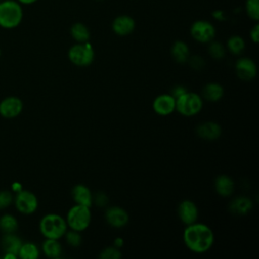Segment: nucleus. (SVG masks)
Masks as SVG:
<instances>
[{"instance_id":"obj_28","label":"nucleus","mask_w":259,"mask_h":259,"mask_svg":"<svg viewBox=\"0 0 259 259\" xmlns=\"http://www.w3.org/2000/svg\"><path fill=\"white\" fill-rule=\"evenodd\" d=\"M208 54L215 60H221L225 57L226 49L219 41H209L208 45Z\"/></svg>"},{"instance_id":"obj_17","label":"nucleus","mask_w":259,"mask_h":259,"mask_svg":"<svg viewBox=\"0 0 259 259\" xmlns=\"http://www.w3.org/2000/svg\"><path fill=\"white\" fill-rule=\"evenodd\" d=\"M253 208V202L249 197L238 196L229 204V210L237 215L247 214Z\"/></svg>"},{"instance_id":"obj_41","label":"nucleus","mask_w":259,"mask_h":259,"mask_svg":"<svg viewBox=\"0 0 259 259\" xmlns=\"http://www.w3.org/2000/svg\"><path fill=\"white\" fill-rule=\"evenodd\" d=\"M99 1H100V0H99Z\"/></svg>"},{"instance_id":"obj_6","label":"nucleus","mask_w":259,"mask_h":259,"mask_svg":"<svg viewBox=\"0 0 259 259\" xmlns=\"http://www.w3.org/2000/svg\"><path fill=\"white\" fill-rule=\"evenodd\" d=\"M68 58L74 65L78 67H86L94 60V50L88 41L78 42L70 48Z\"/></svg>"},{"instance_id":"obj_13","label":"nucleus","mask_w":259,"mask_h":259,"mask_svg":"<svg viewBox=\"0 0 259 259\" xmlns=\"http://www.w3.org/2000/svg\"><path fill=\"white\" fill-rule=\"evenodd\" d=\"M175 101L171 94L158 95L153 101V109L159 115H169L175 110Z\"/></svg>"},{"instance_id":"obj_25","label":"nucleus","mask_w":259,"mask_h":259,"mask_svg":"<svg viewBox=\"0 0 259 259\" xmlns=\"http://www.w3.org/2000/svg\"><path fill=\"white\" fill-rule=\"evenodd\" d=\"M18 228V223L16 219L11 214H3L0 218V230L5 233H14Z\"/></svg>"},{"instance_id":"obj_38","label":"nucleus","mask_w":259,"mask_h":259,"mask_svg":"<svg viewBox=\"0 0 259 259\" xmlns=\"http://www.w3.org/2000/svg\"><path fill=\"white\" fill-rule=\"evenodd\" d=\"M4 258H5V259H16L17 256L14 255V254H12V253H5V254H4Z\"/></svg>"},{"instance_id":"obj_5","label":"nucleus","mask_w":259,"mask_h":259,"mask_svg":"<svg viewBox=\"0 0 259 259\" xmlns=\"http://www.w3.org/2000/svg\"><path fill=\"white\" fill-rule=\"evenodd\" d=\"M202 108V98L194 92L186 91L176 98L175 109L184 116H193Z\"/></svg>"},{"instance_id":"obj_30","label":"nucleus","mask_w":259,"mask_h":259,"mask_svg":"<svg viewBox=\"0 0 259 259\" xmlns=\"http://www.w3.org/2000/svg\"><path fill=\"white\" fill-rule=\"evenodd\" d=\"M65 235H66V241L71 247H79L81 245L82 237L78 231L72 230L70 232H66Z\"/></svg>"},{"instance_id":"obj_27","label":"nucleus","mask_w":259,"mask_h":259,"mask_svg":"<svg viewBox=\"0 0 259 259\" xmlns=\"http://www.w3.org/2000/svg\"><path fill=\"white\" fill-rule=\"evenodd\" d=\"M246 13L254 21L259 19V0H246L245 3Z\"/></svg>"},{"instance_id":"obj_12","label":"nucleus","mask_w":259,"mask_h":259,"mask_svg":"<svg viewBox=\"0 0 259 259\" xmlns=\"http://www.w3.org/2000/svg\"><path fill=\"white\" fill-rule=\"evenodd\" d=\"M104 217L107 224L113 228H122L128 223L130 220L126 210L119 206H111L107 208Z\"/></svg>"},{"instance_id":"obj_26","label":"nucleus","mask_w":259,"mask_h":259,"mask_svg":"<svg viewBox=\"0 0 259 259\" xmlns=\"http://www.w3.org/2000/svg\"><path fill=\"white\" fill-rule=\"evenodd\" d=\"M227 48L233 55H240L245 49V40L240 35H232L227 41Z\"/></svg>"},{"instance_id":"obj_23","label":"nucleus","mask_w":259,"mask_h":259,"mask_svg":"<svg viewBox=\"0 0 259 259\" xmlns=\"http://www.w3.org/2000/svg\"><path fill=\"white\" fill-rule=\"evenodd\" d=\"M42 251L49 258H58L62 253V246L57 239H47L42 243Z\"/></svg>"},{"instance_id":"obj_8","label":"nucleus","mask_w":259,"mask_h":259,"mask_svg":"<svg viewBox=\"0 0 259 259\" xmlns=\"http://www.w3.org/2000/svg\"><path fill=\"white\" fill-rule=\"evenodd\" d=\"M38 205L37 198L34 193L28 190H20L15 196V206L18 211L24 214L33 213Z\"/></svg>"},{"instance_id":"obj_3","label":"nucleus","mask_w":259,"mask_h":259,"mask_svg":"<svg viewBox=\"0 0 259 259\" xmlns=\"http://www.w3.org/2000/svg\"><path fill=\"white\" fill-rule=\"evenodd\" d=\"M66 220L57 213H48L39 222V231L46 239L62 238L67 232Z\"/></svg>"},{"instance_id":"obj_32","label":"nucleus","mask_w":259,"mask_h":259,"mask_svg":"<svg viewBox=\"0 0 259 259\" xmlns=\"http://www.w3.org/2000/svg\"><path fill=\"white\" fill-rule=\"evenodd\" d=\"M92 201L95 202L96 205H98L100 207H103L108 203V197L104 192H98L93 196Z\"/></svg>"},{"instance_id":"obj_16","label":"nucleus","mask_w":259,"mask_h":259,"mask_svg":"<svg viewBox=\"0 0 259 259\" xmlns=\"http://www.w3.org/2000/svg\"><path fill=\"white\" fill-rule=\"evenodd\" d=\"M72 197L76 204H81L88 207H90L93 202V195L91 193V190L83 184H77L73 187Z\"/></svg>"},{"instance_id":"obj_21","label":"nucleus","mask_w":259,"mask_h":259,"mask_svg":"<svg viewBox=\"0 0 259 259\" xmlns=\"http://www.w3.org/2000/svg\"><path fill=\"white\" fill-rule=\"evenodd\" d=\"M224 95V88L218 83H208L202 89V96L208 101H219Z\"/></svg>"},{"instance_id":"obj_14","label":"nucleus","mask_w":259,"mask_h":259,"mask_svg":"<svg viewBox=\"0 0 259 259\" xmlns=\"http://www.w3.org/2000/svg\"><path fill=\"white\" fill-rule=\"evenodd\" d=\"M136 27L135 19L130 15H119L112 21L111 28L113 32L119 36L131 34Z\"/></svg>"},{"instance_id":"obj_40","label":"nucleus","mask_w":259,"mask_h":259,"mask_svg":"<svg viewBox=\"0 0 259 259\" xmlns=\"http://www.w3.org/2000/svg\"><path fill=\"white\" fill-rule=\"evenodd\" d=\"M0 57H1V49H0Z\"/></svg>"},{"instance_id":"obj_36","label":"nucleus","mask_w":259,"mask_h":259,"mask_svg":"<svg viewBox=\"0 0 259 259\" xmlns=\"http://www.w3.org/2000/svg\"><path fill=\"white\" fill-rule=\"evenodd\" d=\"M123 245V240L121 239V238H116L115 240H114V246L116 247V248H119V247H121Z\"/></svg>"},{"instance_id":"obj_39","label":"nucleus","mask_w":259,"mask_h":259,"mask_svg":"<svg viewBox=\"0 0 259 259\" xmlns=\"http://www.w3.org/2000/svg\"><path fill=\"white\" fill-rule=\"evenodd\" d=\"M13 185H14V187H13V190H14V191L18 192V191L21 190V185H20L19 183H14Z\"/></svg>"},{"instance_id":"obj_29","label":"nucleus","mask_w":259,"mask_h":259,"mask_svg":"<svg viewBox=\"0 0 259 259\" xmlns=\"http://www.w3.org/2000/svg\"><path fill=\"white\" fill-rule=\"evenodd\" d=\"M98 257L100 259H119L121 257V252L115 246L107 247L100 252Z\"/></svg>"},{"instance_id":"obj_19","label":"nucleus","mask_w":259,"mask_h":259,"mask_svg":"<svg viewBox=\"0 0 259 259\" xmlns=\"http://www.w3.org/2000/svg\"><path fill=\"white\" fill-rule=\"evenodd\" d=\"M171 55L173 59L179 64L187 62L189 59L188 46L182 40H176L171 47Z\"/></svg>"},{"instance_id":"obj_1","label":"nucleus","mask_w":259,"mask_h":259,"mask_svg":"<svg viewBox=\"0 0 259 259\" xmlns=\"http://www.w3.org/2000/svg\"><path fill=\"white\" fill-rule=\"evenodd\" d=\"M214 241L212 230L200 223L187 225L183 232V242L185 246L194 253H204L208 251Z\"/></svg>"},{"instance_id":"obj_33","label":"nucleus","mask_w":259,"mask_h":259,"mask_svg":"<svg viewBox=\"0 0 259 259\" xmlns=\"http://www.w3.org/2000/svg\"><path fill=\"white\" fill-rule=\"evenodd\" d=\"M189 64L191 66V68H193L195 70H200L204 67L205 62L200 56H192L189 59Z\"/></svg>"},{"instance_id":"obj_9","label":"nucleus","mask_w":259,"mask_h":259,"mask_svg":"<svg viewBox=\"0 0 259 259\" xmlns=\"http://www.w3.org/2000/svg\"><path fill=\"white\" fill-rule=\"evenodd\" d=\"M23 108V103L16 96H8L0 102V115L5 118L18 116Z\"/></svg>"},{"instance_id":"obj_37","label":"nucleus","mask_w":259,"mask_h":259,"mask_svg":"<svg viewBox=\"0 0 259 259\" xmlns=\"http://www.w3.org/2000/svg\"><path fill=\"white\" fill-rule=\"evenodd\" d=\"M20 4H25V5H28V4H32L34 2H36L37 0H17Z\"/></svg>"},{"instance_id":"obj_7","label":"nucleus","mask_w":259,"mask_h":259,"mask_svg":"<svg viewBox=\"0 0 259 259\" xmlns=\"http://www.w3.org/2000/svg\"><path fill=\"white\" fill-rule=\"evenodd\" d=\"M190 35L196 41L206 44L213 39L215 28L209 21L196 20L190 26Z\"/></svg>"},{"instance_id":"obj_2","label":"nucleus","mask_w":259,"mask_h":259,"mask_svg":"<svg viewBox=\"0 0 259 259\" xmlns=\"http://www.w3.org/2000/svg\"><path fill=\"white\" fill-rule=\"evenodd\" d=\"M23 18L21 4L16 0L0 1V26L11 29L20 24Z\"/></svg>"},{"instance_id":"obj_18","label":"nucleus","mask_w":259,"mask_h":259,"mask_svg":"<svg viewBox=\"0 0 259 259\" xmlns=\"http://www.w3.org/2000/svg\"><path fill=\"white\" fill-rule=\"evenodd\" d=\"M214 189L221 196H230L235 189L234 180L228 175H219L214 180Z\"/></svg>"},{"instance_id":"obj_11","label":"nucleus","mask_w":259,"mask_h":259,"mask_svg":"<svg viewBox=\"0 0 259 259\" xmlns=\"http://www.w3.org/2000/svg\"><path fill=\"white\" fill-rule=\"evenodd\" d=\"M177 213L180 221L186 226L195 223L198 218L197 206L193 201L188 199H185L179 203Z\"/></svg>"},{"instance_id":"obj_15","label":"nucleus","mask_w":259,"mask_h":259,"mask_svg":"<svg viewBox=\"0 0 259 259\" xmlns=\"http://www.w3.org/2000/svg\"><path fill=\"white\" fill-rule=\"evenodd\" d=\"M196 134L203 140L214 141L221 137L222 127L214 121H205L196 127Z\"/></svg>"},{"instance_id":"obj_10","label":"nucleus","mask_w":259,"mask_h":259,"mask_svg":"<svg viewBox=\"0 0 259 259\" xmlns=\"http://www.w3.org/2000/svg\"><path fill=\"white\" fill-rule=\"evenodd\" d=\"M237 76L243 81H251L255 78L257 67L253 60L249 58H240L235 65Z\"/></svg>"},{"instance_id":"obj_31","label":"nucleus","mask_w":259,"mask_h":259,"mask_svg":"<svg viewBox=\"0 0 259 259\" xmlns=\"http://www.w3.org/2000/svg\"><path fill=\"white\" fill-rule=\"evenodd\" d=\"M12 199L13 197L10 191H7V190L0 191V209L6 208L7 206H9L12 202Z\"/></svg>"},{"instance_id":"obj_35","label":"nucleus","mask_w":259,"mask_h":259,"mask_svg":"<svg viewBox=\"0 0 259 259\" xmlns=\"http://www.w3.org/2000/svg\"><path fill=\"white\" fill-rule=\"evenodd\" d=\"M250 37L253 40V42L257 44L259 41V25L255 24L251 30H250Z\"/></svg>"},{"instance_id":"obj_4","label":"nucleus","mask_w":259,"mask_h":259,"mask_svg":"<svg viewBox=\"0 0 259 259\" xmlns=\"http://www.w3.org/2000/svg\"><path fill=\"white\" fill-rule=\"evenodd\" d=\"M91 222V211L90 207L81 205V204H75L72 206L66 218L67 226L70 227L74 231L82 232L86 230Z\"/></svg>"},{"instance_id":"obj_20","label":"nucleus","mask_w":259,"mask_h":259,"mask_svg":"<svg viewBox=\"0 0 259 259\" xmlns=\"http://www.w3.org/2000/svg\"><path fill=\"white\" fill-rule=\"evenodd\" d=\"M21 244V240L15 235H13V233L5 234V236L2 238V248L5 251V253H12L17 257Z\"/></svg>"},{"instance_id":"obj_24","label":"nucleus","mask_w":259,"mask_h":259,"mask_svg":"<svg viewBox=\"0 0 259 259\" xmlns=\"http://www.w3.org/2000/svg\"><path fill=\"white\" fill-rule=\"evenodd\" d=\"M39 255L38 248L33 243H24L21 244V247L18 252V257L21 259H36Z\"/></svg>"},{"instance_id":"obj_34","label":"nucleus","mask_w":259,"mask_h":259,"mask_svg":"<svg viewBox=\"0 0 259 259\" xmlns=\"http://www.w3.org/2000/svg\"><path fill=\"white\" fill-rule=\"evenodd\" d=\"M187 90L185 89V87H183V86H180V85H177V86H175L174 88H172V90H171V95L176 99L177 97H179L180 95H182V94H184L185 92H186Z\"/></svg>"},{"instance_id":"obj_22","label":"nucleus","mask_w":259,"mask_h":259,"mask_svg":"<svg viewBox=\"0 0 259 259\" xmlns=\"http://www.w3.org/2000/svg\"><path fill=\"white\" fill-rule=\"evenodd\" d=\"M71 36L77 41V42H86L90 38V31L89 28L81 22L74 23L70 28Z\"/></svg>"}]
</instances>
